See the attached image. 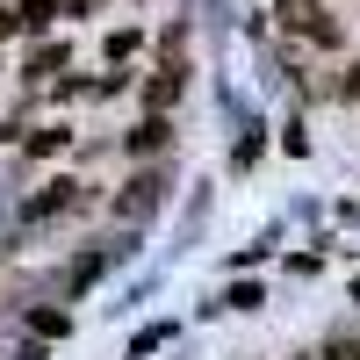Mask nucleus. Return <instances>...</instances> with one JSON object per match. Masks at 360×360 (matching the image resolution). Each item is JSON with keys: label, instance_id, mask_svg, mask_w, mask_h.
I'll return each instance as SVG.
<instances>
[{"label": "nucleus", "instance_id": "1", "mask_svg": "<svg viewBox=\"0 0 360 360\" xmlns=\"http://www.w3.org/2000/svg\"><path fill=\"white\" fill-rule=\"evenodd\" d=\"M281 22H288V29H303V37H310V44H324V51L339 44V22L324 15L317 0H281Z\"/></svg>", "mask_w": 360, "mask_h": 360}, {"label": "nucleus", "instance_id": "2", "mask_svg": "<svg viewBox=\"0 0 360 360\" xmlns=\"http://www.w3.org/2000/svg\"><path fill=\"white\" fill-rule=\"evenodd\" d=\"M159 144H166V115H144V123L130 130V152L144 159V152H159Z\"/></svg>", "mask_w": 360, "mask_h": 360}, {"label": "nucleus", "instance_id": "3", "mask_svg": "<svg viewBox=\"0 0 360 360\" xmlns=\"http://www.w3.org/2000/svg\"><path fill=\"white\" fill-rule=\"evenodd\" d=\"M72 202H79V188H72V180H58L51 195H37V202H29V217H58V209H72Z\"/></svg>", "mask_w": 360, "mask_h": 360}, {"label": "nucleus", "instance_id": "4", "mask_svg": "<svg viewBox=\"0 0 360 360\" xmlns=\"http://www.w3.org/2000/svg\"><path fill=\"white\" fill-rule=\"evenodd\" d=\"M152 202H159V173H144L137 188L123 195V217H144V209H152Z\"/></svg>", "mask_w": 360, "mask_h": 360}, {"label": "nucleus", "instance_id": "5", "mask_svg": "<svg viewBox=\"0 0 360 360\" xmlns=\"http://www.w3.org/2000/svg\"><path fill=\"white\" fill-rule=\"evenodd\" d=\"M58 72H65V44H58V51H37V58H29V79H58Z\"/></svg>", "mask_w": 360, "mask_h": 360}, {"label": "nucleus", "instance_id": "6", "mask_svg": "<svg viewBox=\"0 0 360 360\" xmlns=\"http://www.w3.org/2000/svg\"><path fill=\"white\" fill-rule=\"evenodd\" d=\"M101 266H108V252H86V259L72 266V288H86V281H101Z\"/></svg>", "mask_w": 360, "mask_h": 360}, {"label": "nucleus", "instance_id": "7", "mask_svg": "<svg viewBox=\"0 0 360 360\" xmlns=\"http://www.w3.org/2000/svg\"><path fill=\"white\" fill-rule=\"evenodd\" d=\"M51 15H58V0H29V8H22V29H51Z\"/></svg>", "mask_w": 360, "mask_h": 360}, {"label": "nucleus", "instance_id": "8", "mask_svg": "<svg viewBox=\"0 0 360 360\" xmlns=\"http://www.w3.org/2000/svg\"><path fill=\"white\" fill-rule=\"evenodd\" d=\"M29 152H37V159H51V152H65V130H37V137H29Z\"/></svg>", "mask_w": 360, "mask_h": 360}, {"label": "nucleus", "instance_id": "9", "mask_svg": "<svg viewBox=\"0 0 360 360\" xmlns=\"http://www.w3.org/2000/svg\"><path fill=\"white\" fill-rule=\"evenodd\" d=\"M137 51V29H115V37H108V65H115V58H130Z\"/></svg>", "mask_w": 360, "mask_h": 360}, {"label": "nucleus", "instance_id": "10", "mask_svg": "<svg viewBox=\"0 0 360 360\" xmlns=\"http://www.w3.org/2000/svg\"><path fill=\"white\" fill-rule=\"evenodd\" d=\"M15 29H22V15H15V8H0V44H8Z\"/></svg>", "mask_w": 360, "mask_h": 360}, {"label": "nucleus", "instance_id": "11", "mask_svg": "<svg viewBox=\"0 0 360 360\" xmlns=\"http://www.w3.org/2000/svg\"><path fill=\"white\" fill-rule=\"evenodd\" d=\"M346 94H353V101H360V65H353V79H346Z\"/></svg>", "mask_w": 360, "mask_h": 360}, {"label": "nucleus", "instance_id": "12", "mask_svg": "<svg viewBox=\"0 0 360 360\" xmlns=\"http://www.w3.org/2000/svg\"><path fill=\"white\" fill-rule=\"evenodd\" d=\"M353 346H360V339H353Z\"/></svg>", "mask_w": 360, "mask_h": 360}]
</instances>
